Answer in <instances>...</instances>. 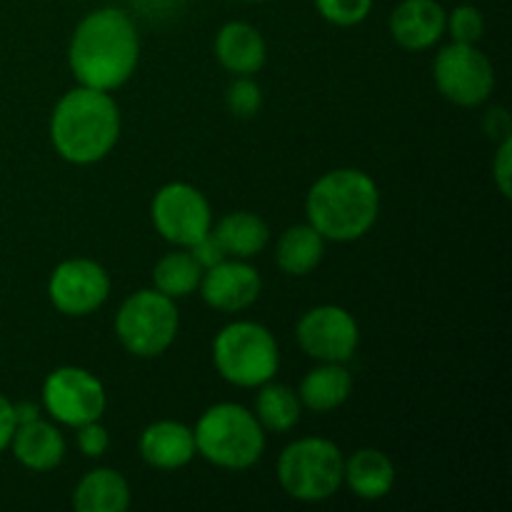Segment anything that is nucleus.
<instances>
[{"label":"nucleus","instance_id":"f257e3e1","mask_svg":"<svg viewBox=\"0 0 512 512\" xmlns=\"http://www.w3.org/2000/svg\"><path fill=\"white\" fill-rule=\"evenodd\" d=\"M140 38L133 18L120 8H98L75 28L68 63L80 85L115 90L138 68Z\"/></svg>","mask_w":512,"mask_h":512},{"label":"nucleus","instance_id":"f03ea898","mask_svg":"<svg viewBox=\"0 0 512 512\" xmlns=\"http://www.w3.org/2000/svg\"><path fill=\"white\" fill-rule=\"evenodd\" d=\"M120 138V110L108 90H68L50 118V140L63 160L90 165L103 160Z\"/></svg>","mask_w":512,"mask_h":512},{"label":"nucleus","instance_id":"7ed1b4c3","mask_svg":"<svg viewBox=\"0 0 512 512\" xmlns=\"http://www.w3.org/2000/svg\"><path fill=\"white\" fill-rule=\"evenodd\" d=\"M305 213L325 240L350 243L363 238L380 213L378 183L363 170H330L308 190Z\"/></svg>","mask_w":512,"mask_h":512},{"label":"nucleus","instance_id":"20e7f679","mask_svg":"<svg viewBox=\"0 0 512 512\" xmlns=\"http://www.w3.org/2000/svg\"><path fill=\"white\" fill-rule=\"evenodd\" d=\"M195 448L215 468L248 470L263 458L265 430L245 405L218 403L193 428Z\"/></svg>","mask_w":512,"mask_h":512},{"label":"nucleus","instance_id":"39448f33","mask_svg":"<svg viewBox=\"0 0 512 512\" xmlns=\"http://www.w3.org/2000/svg\"><path fill=\"white\" fill-rule=\"evenodd\" d=\"M213 363L220 378L238 388H260L275 378L280 365L278 340L265 325L235 320L213 340Z\"/></svg>","mask_w":512,"mask_h":512},{"label":"nucleus","instance_id":"423d86ee","mask_svg":"<svg viewBox=\"0 0 512 512\" xmlns=\"http://www.w3.org/2000/svg\"><path fill=\"white\" fill-rule=\"evenodd\" d=\"M343 453L333 440H293L278 458V480L285 493L300 503L333 498L343 485Z\"/></svg>","mask_w":512,"mask_h":512},{"label":"nucleus","instance_id":"0eeeda50","mask_svg":"<svg viewBox=\"0 0 512 512\" xmlns=\"http://www.w3.org/2000/svg\"><path fill=\"white\" fill-rule=\"evenodd\" d=\"M180 328L175 300L155 288H145L123 300L115 313V335L128 353L158 358L173 345Z\"/></svg>","mask_w":512,"mask_h":512},{"label":"nucleus","instance_id":"6e6552de","mask_svg":"<svg viewBox=\"0 0 512 512\" xmlns=\"http://www.w3.org/2000/svg\"><path fill=\"white\" fill-rule=\"evenodd\" d=\"M433 78L443 98L460 108L483 105L495 88L493 63L483 50H478V45H445L435 55Z\"/></svg>","mask_w":512,"mask_h":512},{"label":"nucleus","instance_id":"1a4fd4ad","mask_svg":"<svg viewBox=\"0 0 512 512\" xmlns=\"http://www.w3.org/2000/svg\"><path fill=\"white\" fill-rule=\"evenodd\" d=\"M150 218L155 230L178 248H190L213 228V210L208 198L195 185L180 180L163 185L155 193Z\"/></svg>","mask_w":512,"mask_h":512},{"label":"nucleus","instance_id":"9d476101","mask_svg":"<svg viewBox=\"0 0 512 512\" xmlns=\"http://www.w3.org/2000/svg\"><path fill=\"white\" fill-rule=\"evenodd\" d=\"M105 403L103 383L85 368L65 365L53 370L43 383V408L50 418L70 428L100 420Z\"/></svg>","mask_w":512,"mask_h":512},{"label":"nucleus","instance_id":"9b49d317","mask_svg":"<svg viewBox=\"0 0 512 512\" xmlns=\"http://www.w3.org/2000/svg\"><path fill=\"white\" fill-rule=\"evenodd\" d=\"M358 343V323L340 305H318L298 320V345L320 363H348Z\"/></svg>","mask_w":512,"mask_h":512},{"label":"nucleus","instance_id":"f8f14e48","mask_svg":"<svg viewBox=\"0 0 512 512\" xmlns=\"http://www.w3.org/2000/svg\"><path fill=\"white\" fill-rule=\"evenodd\" d=\"M50 303L70 318L95 313L110 295V275L90 258L63 260L48 283Z\"/></svg>","mask_w":512,"mask_h":512},{"label":"nucleus","instance_id":"ddd939ff","mask_svg":"<svg viewBox=\"0 0 512 512\" xmlns=\"http://www.w3.org/2000/svg\"><path fill=\"white\" fill-rule=\"evenodd\" d=\"M263 290L260 273L248 265V260L225 258L208 268L200 280V293L210 308L220 313H240L258 300Z\"/></svg>","mask_w":512,"mask_h":512},{"label":"nucleus","instance_id":"4468645a","mask_svg":"<svg viewBox=\"0 0 512 512\" xmlns=\"http://www.w3.org/2000/svg\"><path fill=\"white\" fill-rule=\"evenodd\" d=\"M445 18L438 0H403L390 15V35L405 50H428L443 38Z\"/></svg>","mask_w":512,"mask_h":512},{"label":"nucleus","instance_id":"2eb2a0df","mask_svg":"<svg viewBox=\"0 0 512 512\" xmlns=\"http://www.w3.org/2000/svg\"><path fill=\"white\" fill-rule=\"evenodd\" d=\"M140 455L158 470H180L198 455L193 428L180 420H155L140 435Z\"/></svg>","mask_w":512,"mask_h":512},{"label":"nucleus","instance_id":"dca6fc26","mask_svg":"<svg viewBox=\"0 0 512 512\" xmlns=\"http://www.w3.org/2000/svg\"><path fill=\"white\" fill-rule=\"evenodd\" d=\"M215 55L228 73L253 75L265 65L268 48L255 25L245 20H230L215 35Z\"/></svg>","mask_w":512,"mask_h":512},{"label":"nucleus","instance_id":"f3484780","mask_svg":"<svg viewBox=\"0 0 512 512\" xmlns=\"http://www.w3.org/2000/svg\"><path fill=\"white\" fill-rule=\"evenodd\" d=\"M8 448H13L15 460L33 473H48L65 458V438L55 425L40 418L18 423Z\"/></svg>","mask_w":512,"mask_h":512},{"label":"nucleus","instance_id":"a211bd4d","mask_svg":"<svg viewBox=\"0 0 512 512\" xmlns=\"http://www.w3.org/2000/svg\"><path fill=\"white\" fill-rule=\"evenodd\" d=\"M343 483L363 500H380L393 490L395 465L375 448H360L343 463Z\"/></svg>","mask_w":512,"mask_h":512},{"label":"nucleus","instance_id":"6ab92c4d","mask_svg":"<svg viewBox=\"0 0 512 512\" xmlns=\"http://www.w3.org/2000/svg\"><path fill=\"white\" fill-rule=\"evenodd\" d=\"M353 393V375L345 363H320L303 378L298 398L313 413H333Z\"/></svg>","mask_w":512,"mask_h":512},{"label":"nucleus","instance_id":"aec40b11","mask_svg":"<svg viewBox=\"0 0 512 512\" xmlns=\"http://www.w3.org/2000/svg\"><path fill=\"white\" fill-rule=\"evenodd\" d=\"M213 235L223 245L228 258L250 260L263 253L270 243V230L260 215L248 213V210H235L225 218L218 220Z\"/></svg>","mask_w":512,"mask_h":512},{"label":"nucleus","instance_id":"412c9836","mask_svg":"<svg viewBox=\"0 0 512 512\" xmlns=\"http://www.w3.org/2000/svg\"><path fill=\"white\" fill-rule=\"evenodd\" d=\"M78 512H123L130 505V485L118 470L98 468L83 475L73 493Z\"/></svg>","mask_w":512,"mask_h":512},{"label":"nucleus","instance_id":"4be33fe9","mask_svg":"<svg viewBox=\"0 0 512 512\" xmlns=\"http://www.w3.org/2000/svg\"><path fill=\"white\" fill-rule=\"evenodd\" d=\"M325 255V238L310 223L293 225L280 235L275 245V260L288 275H308L320 265Z\"/></svg>","mask_w":512,"mask_h":512},{"label":"nucleus","instance_id":"5701e85b","mask_svg":"<svg viewBox=\"0 0 512 512\" xmlns=\"http://www.w3.org/2000/svg\"><path fill=\"white\" fill-rule=\"evenodd\" d=\"M300 410H303V403H300L298 393L293 388L268 380V383L260 385L253 415L263 425V430H270V433H288V430H293L298 425Z\"/></svg>","mask_w":512,"mask_h":512},{"label":"nucleus","instance_id":"b1692460","mask_svg":"<svg viewBox=\"0 0 512 512\" xmlns=\"http://www.w3.org/2000/svg\"><path fill=\"white\" fill-rule=\"evenodd\" d=\"M203 273L205 270L200 268L198 260L190 255L188 248H183L158 260V265L153 268V285L168 298H185L200 288Z\"/></svg>","mask_w":512,"mask_h":512},{"label":"nucleus","instance_id":"393cba45","mask_svg":"<svg viewBox=\"0 0 512 512\" xmlns=\"http://www.w3.org/2000/svg\"><path fill=\"white\" fill-rule=\"evenodd\" d=\"M225 105L238 118H253L263 108V90L255 83L253 75H235L233 83L225 90Z\"/></svg>","mask_w":512,"mask_h":512},{"label":"nucleus","instance_id":"a878e982","mask_svg":"<svg viewBox=\"0 0 512 512\" xmlns=\"http://www.w3.org/2000/svg\"><path fill=\"white\" fill-rule=\"evenodd\" d=\"M445 30L453 35V43L478 45V40L485 33V18L475 5H458L445 18Z\"/></svg>","mask_w":512,"mask_h":512},{"label":"nucleus","instance_id":"bb28decb","mask_svg":"<svg viewBox=\"0 0 512 512\" xmlns=\"http://www.w3.org/2000/svg\"><path fill=\"white\" fill-rule=\"evenodd\" d=\"M315 8L328 23L350 28L368 18L373 10V0H315Z\"/></svg>","mask_w":512,"mask_h":512},{"label":"nucleus","instance_id":"cd10ccee","mask_svg":"<svg viewBox=\"0 0 512 512\" xmlns=\"http://www.w3.org/2000/svg\"><path fill=\"white\" fill-rule=\"evenodd\" d=\"M78 448L85 458H100L105 450L110 448V435L100 420H90V423L78 425Z\"/></svg>","mask_w":512,"mask_h":512},{"label":"nucleus","instance_id":"c85d7f7f","mask_svg":"<svg viewBox=\"0 0 512 512\" xmlns=\"http://www.w3.org/2000/svg\"><path fill=\"white\" fill-rule=\"evenodd\" d=\"M188 250H190V255L198 260L200 268H203V270L213 268V265H218L220 260L228 258V255H225V250H223V245H220L218 238L213 235V228H210L208 233L203 235V238L195 240V243L190 245Z\"/></svg>","mask_w":512,"mask_h":512},{"label":"nucleus","instance_id":"c756f323","mask_svg":"<svg viewBox=\"0 0 512 512\" xmlns=\"http://www.w3.org/2000/svg\"><path fill=\"white\" fill-rule=\"evenodd\" d=\"M510 153H512V140L508 135V138H503V143H500L498 153H495V158H493V178H495V183H498L500 193H503L505 198L510 195V173H512Z\"/></svg>","mask_w":512,"mask_h":512},{"label":"nucleus","instance_id":"7c9ffc66","mask_svg":"<svg viewBox=\"0 0 512 512\" xmlns=\"http://www.w3.org/2000/svg\"><path fill=\"white\" fill-rule=\"evenodd\" d=\"M15 428H18V420H15L13 403L0 393V453L10 445Z\"/></svg>","mask_w":512,"mask_h":512},{"label":"nucleus","instance_id":"2f4dec72","mask_svg":"<svg viewBox=\"0 0 512 512\" xmlns=\"http://www.w3.org/2000/svg\"><path fill=\"white\" fill-rule=\"evenodd\" d=\"M13 408H15V420H18V423H28V420L40 418V408L33 403H18L13 405Z\"/></svg>","mask_w":512,"mask_h":512},{"label":"nucleus","instance_id":"473e14b6","mask_svg":"<svg viewBox=\"0 0 512 512\" xmlns=\"http://www.w3.org/2000/svg\"><path fill=\"white\" fill-rule=\"evenodd\" d=\"M248 3H258V0H248Z\"/></svg>","mask_w":512,"mask_h":512}]
</instances>
